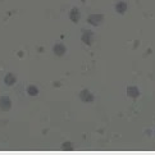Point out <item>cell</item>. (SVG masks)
<instances>
[{
	"instance_id": "11",
	"label": "cell",
	"mask_w": 155,
	"mask_h": 155,
	"mask_svg": "<svg viewBox=\"0 0 155 155\" xmlns=\"http://www.w3.org/2000/svg\"><path fill=\"white\" fill-rule=\"evenodd\" d=\"M62 150H67V151H69V150H73V143L69 142V141H67V142L62 143Z\"/></svg>"
},
{
	"instance_id": "4",
	"label": "cell",
	"mask_w": 155,
	"mask_h": 155,
	"mask_svg": "<svg viewBox=\"0 0 155 155\" xmlns=\"http://www.w3.org/2000/svg\"><path fill=\"white\" fill-rule=\"evenodd\" d=\"M80 99H81L82 101L92 103V101H94V99H95V96H94L88 90H82V91L80 92Z\"/></svg>"
},
{
	"instance_id": "2",
	"label": "cell",
	"mask_w": 155,
	"mask_h": 155,
	"mask_svg": "<svg viewBox=\"0 0 155 155\" xmlns=\"http://www.w3.org/2000/svg\"><path fill=\"white\" fill-rule=\"evenodd\" d=\"M12 108V101L8 96H2L0 97V109L3 112H8V110Z\"/></svg>"
},
{
	"instance_id": "1",
	"label": "cell",
	"mask_w": 155,
	"mask_h": 155,
	"mask_svg": "<svg viewBox=\"0 0 155 155\" xmlns=\"http://www.w3.org/2000/svg\"><path fill=\"white\" fill-rule=\"evenodd\" d=\"M104 21V15L103 14H92L87 18V22L91 26H99Z\"/></svg>"
},
{
	"instance_id": "5",
	"label": "cell",
	"mask_w": 155,
	"mask_h": 155,
	"mask_svg": "<svg viewBox=\"0 0 155 155\" xmlns=\"http://www.w3.org/2000/svg\"><path fill=\"white\" fill-rule=\"evenodd\" d=\"M53 53L57 55V57H63L65 54V46L63 44H55L53 48Z\"/></svg>"
},
{
	"instance_id": "3",
	"label": "cell",
	"mask_w": 155,
	"mask_h": 155,
	"mask_svg": "<svg viewBox=\"0 0 155 155\" xmlns=\"http://www.w3.org/2000/svg\"><path fill=\"white\" fill-rule=\"evenodd\" d=\"M92 38H94V32L92 31L85 30L84 32H82L81 40H82V42H85L86 45H91V44H92Z\"/></svg>"
},
{
	"instance_id": "10",
	"label": "cell",
	"mask_w": 155,
	"mask_h": 155,
	"mask_svg": "<svg viewBox=\"0 0 155 155\" xmlns=\"http://www.w3.org/2000/svg\"><path fill=\"white\" fill-rule=\"evenodd\" d=\"M27 94H28L30 96H32V97H35V96H37L38 95V90H37V87L36 86H28L27 87Z\"/></svg>"
},
{
	"instance_id": "6",
	"label": "cell",
	"mask_w": 155,
	"mask_h": 155,
	"mask_svg": "<svg viewBox=\"0 0 155 155\" xmlns=\"http://www.w3.org/2000/svg\"><path fill=\"white\" fill-rule=\"evenodd\" d=\"M127 95H128V97L136 99L140 96V91H138V88L136 86H128L127 87Z\"/></svg>"
},
{
	"instance_id": "9",
	"label": "cell",
	"mask_w": 155,
	"mask_h": 155,
	"mask_svg": "<svg viewBox=\"0 0 155 155\" xmlns=\"http://www.w3.org/2000/svg\"><path fill=\"white\" fill-rule=\"evenodd\" d=\"M127 10V3L126 2H118L115 4V12L119 14H123Z\"/></svg>"
},
{
	"instance_id": "8",
	"label": "cell",
	"mask_w": 155,
	"mask_h": 155,
	"mask_svg": "<svg viewBox=\"0 0 155 155\" xmlns=\"http://www.w3.org/2000/svg\"><path fill=\"white\" fill-rule=\"evenodd\" d=\"M15 81H17V78H15V76L13 73H8L4 77V82L7 86H13L15 84Z\"/></svg>"
},
{
	"instance_id": "7",
	"label": "cell",
	"mask_w": 155,
	"mask_h": 155,
	"mask_svg": "<svg viewBox=\"0 0 155 155\" xmlns=\"http://www.w3.org/2000/svg\"><path fill=\"white\" fill-rule=\"evenodd\" d=\"M81 18V14H80V10L77 9V8H73V9H71V12H69V19L73 22V23H77V22L80 21Z\"/></svg>"
}]
</instances>
